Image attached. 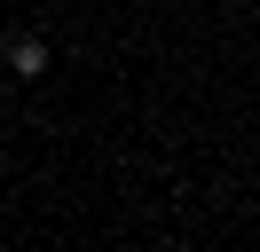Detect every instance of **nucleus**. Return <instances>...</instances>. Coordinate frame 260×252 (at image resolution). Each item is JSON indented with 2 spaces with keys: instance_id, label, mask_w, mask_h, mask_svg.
<instances>
[{
  "instance_id": "1",
  "label": "nucleus",
  "mask_w": 260,
  "mask_h": 252,
  "mask_svg": "<svg viewBox=\"0 0 260 252\" xmlns=\"http://www.w3.org/2000/svg\"><path fill=\"white\" fill-rule=\"evenodd\" d=\"M8 71H24V79H40V71H48V47H40L32 32H24V40H8Z\"/></svg>"
}]
</instances>
